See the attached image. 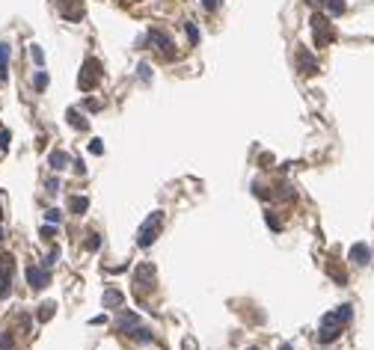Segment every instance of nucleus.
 Instances as JSON below:
<instances>
[{"instance_id":"5","label":"nucleus","mask_w":374,"mask_h":350,"mask_svg":"<svg viewBox=\"0 0 374 350\" xmlns=\"http://www.w3.org/2000/svg\"><path fill=\"white\" fill-rule=\"evenodd\" d=\"M98 68H101V65L95 63V60H86V63H83L80 80H77V86H80L83 92H86V89H92L95 83H98Z\"/></svg>"},{"instance_id":"29","label":"nucleus","mask_w":374,"mask_h":350,"mask_svg":"<svg viewBox=\"0 0 374 350\" xmlns=\"http://www.w3.org/2000/svg\"><path fill=\"white\" fill-rule=\"evenodd\" d=\"M137 71H140V77H143V80H152V68H149V65H140Z\"/></svg>"},{"instance_id":"28","label":"nucleus","mask_w":374,"mask_h":350,"mask_svg":"<svg viewBox=\"0 0 374 350\" xmlns=\"http://www.w3.org/2000/svg\"><path fill=\"white\" fill-rule=\"evenodd\" d=\"M89 152H92V155H101V152H104V146H101V140H92V143H89Z\"/></svg>"},{"instance_id":"24","label":"nucleus","mask_w":374,"mask_h":350,"mask_svg":"<svg viewBox=\"0 0 374 350\" xmlns=\"http://www.w3.org/2000/svg\"><path fill=\"white\" fill-rule=\"evenodd\" d=\"M83 110H89V113H92V110H101V101H92V98H86V101H83Z\"/></svg>"},{"instance_id":"22","label":"nucleus","mask_w":374,"mask_h":350,"mask_svg":"<svg viewBox=\"0 0 374 350\" xmlns=\"http://www.w3.org/2000/svg\"><path fill=\"white\" fill-rule=\"evenodd\" d=\"M33 83H36V89H39V92H42V89H45V86H48V74H45V71H39V74H36V80H33Z\"/></svg>"},{"instance_id":"30","label":"nucleus","mask_w":374,"mask_h":350,"mask_svg":"<svg viewBox=\"0 0 374 350\" xmlns=\"http://www.w3.org/2000/svg\"><path fill=\"white\" fill-rule=\"evenodd\" d=\"M202 6H205L208 12H214V9H217V6H220V0H202Z\"/></svg>"},{"instance_id":"19","label":"nucleus","mask_w":374,"mask_h":350,"mask_svg":"<svg viewBox=\"0 0 374 350\" xmlns=\"http://www.w3.org/2000/svg\"><path fill=\"white\" fill-rule=\"evenodd\" d=\"M184 33L190 36V45H199V30H196L193 21H187V24H184Z\"/></svg>"},{"instance_id":"32","label":"nucleus","mask_w":374,"mask_h":350,"mask_svg":"<svg viewBox=\"0 0 374 350\" xmlns=\"http://www.w3.org/2000/svg\"><path fill=\"white\" fill-rule=\"evenodd\" d=\"M0 149H9V131L0 134Z\"/></svg>"},{"instance_id":"15","label":"nucleus","mask_w":374,"mask_h":350,"mask_svg":"<svg viewBox=\"0 0 374 350\" xmlns=\"http://www.w3.org/2000/svg\"><path fill=\"white\" fill-rule=\"evenodd\" d=\"M65 119H68V125L77 128V131H86V128H89V125H86V119H83L77 110H68V113H65Z\"/></svg>"},{"instance_id":"33","label":"nucleus","mask_w":374,"mask_h":350,"mask_svg":"<svg viewBox=\"0 0 374 350\" xmlns=\"http://www.w3.org/2000/svg\"><path fill=\"white\" fill-rule=\"evenodd\" d=\"M51 235H54V223H51V225H42V238H51Z\"/></svg>"},{"instance_id":"37","label":"nucleus","mask_w":374,"mask_h":350,"mask_svg":"<svg viewBox=\"0 0 374 350\" xmlns=\"http://www.w3.org/2000/svg\"><path fill=\"white\" fill-rule=\"evenodd\" d=\"M0 235H3V231H0Z\"/></svg>"},{"instance_id":"31","label":"nucleus","mask_w":374,"mask_h":350,"mask_svg":"<svg viewBox=\"0 0 374 350\" xmlns=\"http://www.w3.org/2000/svg\"><path fill=\"white\" fill-rule=\"evenodd\" d=\"M48 193H60V181H57V178L48 181Z\"/></svg>"},{"instance_id":"12","label":"nucleus","mask_w":374,"mask_h":350,"mask_svg":"<svg viewBox=\"0 0 374 350\" xmlns=\"http://www.w3.org/2000/svg\"><path fill=\"white\" fill-rule=\"evenodd\" d=\"M86 208H89V199L86 196H71L68 199V211L71 214H86Z\"/></svg>"},{"instance_id":"35","label":"nucleus","mask_w":374,"mask_h":350,"mask_svg":"<svg viewBox=\"0 0 374 350\" xmlns=\"http://www.w3.org/2000/svg\"><path fill=\"white\" fill-rule=\"evenodd\" d=\"M306 3H312V6H315V3H324V0H306Z\"/></svg>"},{"instance_id":"9","label":"nucleus","mask_w":374,"mask_h":350,"mask_svg":"<svg viewBox=\"0 0 374 350\" xmlns=\"http://www.w3.org/2000/svg\"><path fill=\"white\" fill-rule=\"evenodd\" d=\"M27 282H30V288H45L48 285V273H45L42 267L30 264V267H27Z\"/></svg>"},{"instance_id":"20","label":"nucleus","mask_w":374,"mask_h":350,"mask_svg":"<svg viewBox=\"0 0 374 350\" xmlns=\"http://www.w3.org/2000/svg\"><path fill=\"white\" fill-rule=\"evenodd\" d=\"M134 338H137V341H143V344H149V341H152V329H146V326H140V329L134 332Z\"/></svg>"},{"instance_id":"6","label":"nucleus","mask_w":374,"mask_h":350,"mask_svg":"<svg viewBox=\"0 0 374 350\" xmlns=\"http://www.w3.org/2000/svg\"><path fill=\"white\" fill-rule=\"evenodd\" d=\"M116 329L125 332V335H134V332L140 329V315H134V312H119V315H116Z\"/></svg>"},{"instance_id":"16","label":"nucleus","mask_w":374,"mask_h":350,"mask_svg":"<svg viewBox=\"0 0 374 350\" xmlns=\"http://www.w3.org/2000/svg\"><path fill=\"white\" fill-rule=\"evenodd\" d=\"M344 9H347V6H344V0H327V15H333V18H336V15H342Z\"/></svg>"},{"instance_id":"21","label":"nucleus","mask_w":374,"mask_h":350,"mask_svg":"<svg viewBox=\"0 0 374 350\" xmlns=\"http://www.w3.org/2000/svg\"><path fill=\"white\" fill-rule=\"evenodd\" d=\"M45 220H48V223H60L62 214L57 211V208H48V211H45Z\"/></svg>"},{"instance_id":"13","label":"nucleus","mask_w":374,"mask_h":350,"mask_svg":"<svg viewBox=\"0 0 374 350\" xmlns=\"http://www.w3.org/2000/svg\"><path fill=\"white\" fill-rule=\"evenodd\" d=\"M48 166H51V169H57V172H60V169H65V166H68V155H65V152H51Z\"/></svg>"},{"instance_id":"11","label":"nucleus","mask_w":374,"mask_h":350,"mask_svg":"<svg viewBox=\"0 0 374 350\" xmlns=\"http://www.w3.org/2000/svg\"><path fill=\"white\" fill-rule=\"evenodd\" d=\"M9 77V45L0 42V83Z\"/></svg>"},{"instance_id":"10","label":"nucleus","mask_w":374,"mask_h":350,"mask_svg":"<svg viewBox=\"0 0 374 350\" xmlns=\"http://www.w3.org/2000/svg\"><path fill=\"white\" fill-rule=\"evenodd\" d=\"M297 63H300V71H303V74H318V63H315V57H312L306 48L297 54Z\"/></svg>"},{"instance_id":"27","label":"nucleus","mask_w":374,"mask_h":350,"mask_svg":"<svg viewBox=\"0 0 374 350\" xmlns=\"http://www.w3.org/2000/svg\"><path fill=\"white\" fill-rule=\"evenodd\" d=\"M57 258H60V250H51V253H48V261H45V267H51V264H57Z\"/></svg>"},{"instance_id":"7","label":"nucleus","mask_w":374,"mask_h":350,"mask_svg":"<svg viewBox=\"0 0 374 350\" xmlns=\"http://www.w3.org/2000/svg\"><path fill=\"white\" fill-rule=\"evenodd\" d=\"M149 42H152L157 51H160V57H166V60H169V57H175V51H172V42H169V36H166V33L152 30V33H149Z\"/></svg>"},{"instance_id":"1","label":"nucleus","mask_w":374,"mask_h":350,"mask_svg":"<svg viewBox=\"0 0 374 350\" xmlns=\"http://www.w3.org/2000/svg\"><path fill=\"white\" fill-rule=\"evenodd\" d=\"M350 318H353V306H350V303H344V306H339L336 312L324 315V320H321V329H318V341H321V344L336 341V338L342 335V326Z\"/></svg>"},{"instance_id":"26","label":"nucleus","mask_w":374,"mask_h":350,"mask_svg":"<svg viewBox=\"0 0 374 350\" xmlns=\"http://www.w3.org/2000/svg\"><path fill=\"white\" fill-rule=\"evenodd\" d=\"M267 225H270V228H273V231H282V225H279V220H276V217H273V214H270V211H267Z\"/></svg>"},{"instance_id":"3","label":"nucleus","mask_w":374,"mask_h":350,"mask_svg":"<svg viewBox=\"0 0 374 350\" xmlns=\"http://www.w3.org/2000/svg\"><path fill=\"white\" fill-rule=\"evenodd\" d=\"M312 30H315V45L318 48H324L327 42H333L336 39V33H333V27H330V15H312Z\"/></svg>"},{"instance_id":"14","label":"nucleus","mask_w":374,"mask_h":350,"mask_svg":"<svg viewBox=\"0 0 374 350\" xmlns=\"http://www.w3.org/2000/svg\"><path fill=\"white\" fill-rule=\"evenodd\" d=\"M119 306H122V294L110 288V291L104 294V309H119Z\"/></svg>"},{"instance_id":"17","label":"nucleus","mask_w":374,"mask_h":350,"mask_svg":"<svg viewBox=\"0 0 374 350\" xmlns=\"http://www.w3.org/2000/svg\"><path fill=\"white\" fill-rule=\"evenodd\" d=\"M54 309H57L54 303H42V306H39V320H51L54 318Z\"/></svg>"},{"instance_id":"4","label":"nucleus","mask_w":374,"mask_h":350,"mask_svg":"<svg viewBox=\"0 0 374 350\" xmlns=\"http://www.w3.org/2000/svg\"><path fill=\"white\" fill-rule=\"evenodd\" d=\"M157 285V273L152 264H140V267H134V288H137V294L140 291H152V288Z\"/></svg>"},{"instance_id":"2","label":"nucleus","mask_w":374,"mask_h":350,"mask_svg":"<svg viewBox=\"0 0 374 350\" xmlns=\"http://www.w3.org/2000/svg\"><path fill=\"white\" fill-rule=\"evenodd\" d=\"M160 228H163V211H152L143 225H140V231H137V244L146 250V247H152L157 241V235H160Z\"/></svg>"},{"instance_id":"8","label":"nucleus","mask_w":374,"mask_h":350,"mask_svg":"<svg viewBox=\"0 0 374 350\" xmlns=\"http://www.w3.org/2000/svg\"><path fill=\"white\" fill-rule=\"evenodd\" d=\"M347 258H350L353 264H368V261H371V250H368L365 244H353L350 253H347Z\"/></svg>"},{"instance_id":"18","label":"nucleus","mask_w":374,"mask_h":350,"mask_svg":"<svg viewBox=\"0 0 374 350\" xmlns=\"http://www.w3.org/2000/svg\"><path fill=\"white\" fill-rule=\"evenodd\" d=\"M83 247H86V250H89V253H98V250H101V238H98V235H89V238H86V244H83Z\"/></svg>"},{"instance_id":"25","label":"nucleus","mask_w":374,"mask_h":350,"mask_svg":"<svg viewBox=\"0 0 374 350\" xmlns=\"http://www.w3.org/2000/svg\"><path fill=\"white\" fill-rule=\"evenodd\" d=\"M0 350H12V338L6 332H0Z\"/></svg>"},{"instance_id":"36","label":"nucleus","mask_w":374,"mask_h":350,"mask_svg":"<svg viewBox=\"0 0 374 350\" xmlns=\"http://www.w3.org/2000/svg\"><path fill=\"white\" fill-rule=\"evenodd\" d=\"M247 350H258V347H247Z\"/></svg>"},{"instance_id":"34","label":"nucleus","mask_w":374,"mask_h":350,"mask_svg":"<svg viewBox=\"0 0 374 350\" xmlns=\"http://www.w3.org/2000/svg\"><path fill=\"white\" fill-rule=\"evenodd\" d=\"M279 350H294V347H291V344H282V347Z\"/></svg>"},{"instance_id":"23","label":"nucleus","mask_w":374,"mask_h":350,"mask_svg":"<svg viewBox=\"0 0 374 350\" xmlns=\"http://www.w3.org/2000/svg\"><path fill=\"white\" fill-rule=\"evenodd\" d=\"M30 54H33V60H36L39 65L45 63V54H42V48H39V45H33V51H30Z\"/></svg>"}]
</instances>
